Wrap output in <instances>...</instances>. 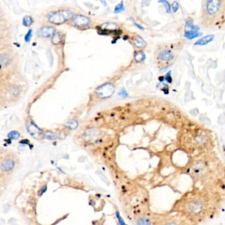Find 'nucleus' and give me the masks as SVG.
Returning a JSON list of instances; mask_svg holds the SVG:
<instances>
[{
	"instance_id": "obj_1",
	"label": "nucleus",
	"mask_w": 225,
	"mask_h": 225,
	"mask_svg": "<svg viewBox=\"0 0 225 225\" xmlns=\"http://www.w3.org/2000/svg\"><path fill=\"white\" fill-rule=\"evenodd\" d=\"M222 202L223 197L220 193L195 186L182 194L170 211L199 225L215 218L221 209Z\"/></svg>"
},
{
	"instance_id": "obj_2",
	"label": "nucleus",
	"mask_w": 225,
	"mask_h": 225,
	"mask_svg": "<svg viewBox=\"0 0 225 225\" xmlns=\"http://www.w3.org/2000/svg\"><path fill=\"white\" fill-rule=\"evenodd\" d=\"M186 174L197 185L220 193H225V164L211 157H195L185 166Z\"/></svg>"
},
{
	"instance_id": "obj_3",
	"label": "nucleus",
	"mask_w": 225,
	"mask_h": 225,
	"mask_svg": "<svg viewBox=\"0 0 225 225\" xmlns=\"http://www.w3.org/2000/svg\"><path fill=\"white\" fill-rule=\"evenodd\" d=\"M154 225H195L188 220L170 211L156 214Z\"/></svg>"
},
{
	"instance_id": "obj_4",
	"label": "nucleus",
	"mask_w": 225,
	"mask_h": 225,
	"mask_svg": "<svg viewBox=\"0 0 225 225\" xmlns=\"http://www.w3.org/2000/svg\"><path fill=\"white\" fill-rule=\"evenodd\" d=\"M73 13L69 10H59L58 11L51 12L48 15L49 21L54 24H61L67 20L71 19Z\"/></svg>"
},
{
	"instance_id": "obj_5",
	"label": "nucleus",
	"mask_w": 225,
	"mask_h": 225,
	"mask_svg": "<svg viewBox=\"0 0 225 225\" xmlns=\"http://www.w3.org/2000/svg\"><path fill=\"white\" fill-rule=\"evenodd\" d=\"M114 87L113 84L107 83L98 87L95 90V93L98 98H105L110 97L113 94Z\"/></svg>"
},
{
	"instance_id": "obj_6",
	"label": "nucleus",
	"mask_w": 225,
	"mask_h": 225,
	"mask_svg": "<svg viewBox=\"0 0 225 225\" xmlns=\"http://www.w3.org/2000/svg\"><path fill=\"white\" fill-rule=\"evenodd\" d=\"M26 128L30 135H32L35 139H41L44 136H45V134L43 133V131L33 122L28 123L26 125Z\"/></svg>"
},
{
	"instance_id": "obj_7",
	"label": "nucleus",
	"mask_w": 225,
	"mask_h": 225,
	"mask_svg": "<svg viewBox=\"0 0 225 225\" xmlns=\"http://www.w3.org/2000/svg\"><path fill=\"white\" fill-rule=\"evenodd\" d=\"M73 23L78 27H85L90 23V20L83 15H77L73 19Z\"/></svg>"
},
{
	"instance_id": "obj_8",
	"label": "nucleus",
	"mask_w": 225,
	"mask_h": 225,
	"mask_svg": "<svg viewBox=\"0 0 225 225\" xmlns=\"http://www.w3.org/2000/svg\"><path fill=\"white\" fill-rule=\"evenodd\" d=\"M221 2L217 0H211L209 1L207 3V11L209 14L213 15L218 12L220 7Z\"/></svg>"
},
{
	"instance_id": "obj_9",
	"label": "nucleus",
	"mask_w": 225,
	"mask_h": 225,
	"mask_svg": "<svg viewBox=\"0 0 225 225\" xmlns=\"http://www.w3.org/2000/svg\"><path fill=\"white\" fill-rule=\"evenodd\" d=\"M15 166V162L11 158H5L1 162V170L3 172H9L14 168Z\"/></svg>"
},
{
	"instance_id": "obj_10",
	"label": "nucleus",
	"mask_w": 225,
	"mask_h": 225,
	"mask_svg": "<svg viewBox=\"0 0 225 225\" xmlns=\"http://www.w3.org/2000/svg\"><path fill=\"white\" fill-rule=\"evenodd\" d=\"M38 34L44 38L53 36L55 34V28L51 26H45L40 29Z\"/></svg>"
},
{
	"instance_id": "obj_11",
	"label": "nucleus",
	"mask_w": 225,
	"mask_h": 225,
	"mask_svg": "<svg viewBox=\"0 0 225 225\" xmlns=\"http://www.w3.org/2000/svg\"><path fill=\"white\" fill-rule=\"evenodd\" d=\"M160 59L162 61H170L174 58L173 53L168 50H163L159 53L158 55Z\"/></svg>"
},
{
	"instance_id": "obj_12",
	"label": "nucleus",
	"mask_w": 225,
	"mask_h": 225,
	"mask_svg": "<svg viewBox=\"0 0 225 225\" xmlns=\"http://www.w3.org/2000/svg\"><path fill=\"white\" fill-rule=\"evenodd\" d=\"M214 37L215 36H214V35L213 34L207 35V36L203 37V38L198 40L195 43V45H199V46L206 45L209 42H211V41L213 40Z\"/></svg>"
},
{
	"instance_id": "obj_13",
	"label": "nucleus",
	"mask_w": 225,
	"mask_h": 225,
	"mask_svg": "<svg viewBox=\"0 0 225 225\" xmlns=\"http://www.w3.org/2000/svg\"><path fill=\"white\" fill-rule=\"evenodd\" d=\"M202 33H199L197 30H186L184 33V36L188 39H193L196 37L201 36Z\"/></svg>"
},
{
	"instance_id": "obj_14",
	"label": "nucleus",
	"mask_w": 225,
	"mask_h": 225,
	"mask_svg": "<svg viewBox=\"0 0 225 225\" xmlns=\"http://www.w3.org/2000/svg\"><path fill=\"white\" fill-rule=\"evenodd\" d=\"M133 43L136 47L139 48H143L146 46V42L141 36H136L133 39Z\"/></svg>"
},
{
	"instance_id": "obj_15",
	"label": "nucleus",
	"mask_w": 225,
	"mask_h": 225,
	"mask_svg": "<svg viewBox=\"0 0 225 225\" xmlns=\"http://www.w3.org/2000/svg\"><path fill=\"white\" fill-rule=\"evenodd\" d=\"M101 28L103 30H115L118 28V25L116 24L112 23H106L102 25Z\"/></svg>"
},
{
	"instance_id": "obj_16",
	"label": "nucleus",
	"mask_w": 225,
	"mask_h": 225,
	"mask_svg": "<svg viewBox=\"0 0 225 225\" xmlns=\"http://www.w3.org/2000/svg\"><path fill=\"white\" fill-rule=\"evenodd\" d=\"M65 126L70 129H76L78 126V122L75 120H70L65 123Z\"/></svg>"
},
{
	"instance_id": "obj_17",
	"label": "nucleus",
	"mask_w": 225,
	"mask_h": 225,
	"mask_svg": "<svg viewBox=\"0 0 225 225\" xmlns=\"http://www.w3.org/2000/svg\"><path fill=\"white\" fill-rule=\"evenodd\" d=\"M145 54L143 52H138L135 53V54L134 55V58L137 62H142L145 59Z\"/></svg>"
},
{
	"instance_id": "obj_18",
	"label": "nucleus",
	"mask_w": 225,
	"mask_h": 225,
	"mask_svg": "<svg viewBox=\"0 0 225 225\" xmlns=\"http://www.w3.org/2000/svg\"><path fill=\"white\" fill-rule=\"evenodd\" d=\"M0 59H1V67H3V66H7L9 64V63L10 59L5 54H1V58H0Z\"/></svg>"
},
{
	"instance_id": "obj_19",
	"label": "nucleus",
	"mask_w": 225,
	"mask_h": 225,
	"mask_svg": "<svg viewBox=\"0 0 225 225\" xmlns=\"http://www.w3.org/2000/svg\"><path fill=\"white\" fill-rule=\"evenodd\" d=\"M7 137L9 139H10L16 140V139H18L20 137V133L17 131H11L10 133L8 134Z\"/></svg>"
},
{
	"instance_id": "obj_20",
	"label": "nucleus",
	"mask_w": 225,
	"mask_h": 225,
	"mask_svg": "<svg viewBox=\"0 0 225 225\" xmlns=\"http://www.w3.org/2000/svg\"><path fill=\"white\" fill-rule=\"evenodd\" d=\"M61 38H62V36L60 33H55V34L52 36V43L58 44L61 40Z\"/></svg>"
},
{
	"instance_id": "obj_21",
	"label": "nucleus",
	"mask_w": 225,
	"mask_h": 225,
	"mask_svg": "<svg viewBox=\"0 0 225 225\" xmlns=\"http://www.w3.org/2000/svg\"><path fill=\"white\" fill-rule=\"evenodd\" d=\"M23 23L25 26H30L32 23V19L30 16H25L23 19Z\"/></svg>"
},
{
	"instance_id": "obj_22",
	"label": "nucleus",
	"mask_w": 225,
	"mask_h": 225,
	"mask_svg": "<svg viewBox=\"0 0 225 225\" xmlns=\"http://www.w3.org/2000/svg\"><path fill=\"white\" fill-rule=\"evenodd\" d=\"M116 218L118 220V222H119V225H127L125 223L124 220H123V218L122 216L120 215V213H119V211H116Z\"/></svg>"
},
{
	"instance_id": "obj_23",
	"label": "nucleus",
	"mask_w": 225,
	"mask_h": 225,
	"mask_svg": "<svg viewBox=\"0 0 225 225\" xmlns=\"http://www.w3.org/2000/svg\"><path fill=\"white\" fill-rule=\"evenodd\" d=\"M124 9V5H123V2L122 1L120 2L118 5H117L115 7V9H114V12L115 13H119L120 11H122Z\"/></svg>"
},
{
	"instance_id": "obj_24",
	"label": "nucleus",
	"mask_w": 225,
	"mask_h": 225,
	"mask_svg": "<svg viewBox=\"0 0 225 225\" xmlns=\"http://www.w3.org/2000/svg\"><path fill=\"white\" fill-rule=\"evenodd\" d=\"M45 137L48 139H54L57 137V135L55 133H53V132H48V133H45Z\"/></svg>"
},
{
	"instance_id": "obj_25",
	"label": "nucleus",
	"mask_w": 225,
	"mask_h": 225,
	"mask_svg": "<svg viewBox=\"0 0 225 225\" xmlns=\"http://www.w3.org/2000/svg\"><path fill=\"white\" fill-rule=\"evenodd\" d=\"M159 3H164V7H165V8H166L167 13H170L171 6H170V3H168V1H159Z\"/></svg>"
},
{
	"instance_id": "obj_26",
	"label": "nucleus",
	"mask_w": 225,
	"mask_h": 225,
	"mask_svg": "<svg viewBox=\"0 0 225 225\" xmlns=\"http://www.w3.org/2000/svg\"><path fill=\"white\" fill-rule=\"evenodd\" d=\"M47 185L46 184H45L44 186L43 187H42L40 189H39V191H38V195L40 196H40H42L43 195L44 193L46 191H47Z\"/></svg>"
},
{
	"instance_id": "obj_27",
	"label": "nucleus",
	"mask_w": 225,
	"mask_h": 225,
	"mask_svg": "<svg viewBox=\"0 0 225 225\" xmlns=\"http://www.w3.org/2000/svg\"><path fill=\"white\" fill-rule=\"evenodd\" d=\"M170 73L171 71H169L168 73H167L166 75H165V80L169 83H172V78Z\"/></svg>"
},
{
	"instance_id": "obj_28",
	"label": "nucleus",
	"mask_w": 225,
	"mask_h": 225,
	"mask_svg": "<svg viewBox=\"0 0 225 225\" xmlns=\"http://www.w3.org/2000/svg\"><path fill=\"white\" fill-rule=\"evenodd\" d=\"M172 8L173 11L175 13L178 10V8H179V4L177 1H174L172 4Z\"/></svg>"
},
{
	"instance_id": "obj_29",
	"label": "nucleus",
	"mask_w": 225,
	"mask_h": 225,
	"mask_svg": "<svg viewBox=\"0 0 225 225\" xmlns=\"http://www.w3.org/2000/svg\"><path fill=\"white\" fill-rule=\"evenodd\" d=\"M32 29H30L29 30H28V32H27V34H26L25 38V40L26 42H30V37H31V36H32Z\"/></svg>"
},
{
	"instance_id": "obj_30",
	"label": "nucleus",
	"mask_w": 225,
	"mask_h": 225,
	"mask_svg": "<svg viewBox=\"0 0 225 225\" xmlns=\"http://www.w3.org/2000/svg\"><path fill=\"white\" fill-rule=\"evenodd\" d=\"M19 91V89L17 86H13V87H11V93H13V94H14V95L18 94Z\"/></svg>"
},
{
	"instance_id": "obj_31",
	"label": "nucleus",
	"mask_w": 225,
	"mask_h": 225,
	"mask_svg": "<svg viewBox=\"0 0 225 225\" xmlns=\"http://www.w3.org/2000/svg\"><path fill=\"white\" fill-rule=\"evenodd\" d=\"M119 95L123 96H127V93L124 89H122V90H120V92H119Z\"/></svg>"
},
{
	"instance_id": "obj_32",
	"label": "nucleus",
	"mask_w": 225,
	"mask_h": 225,
	"mask_svg": "<svg viewBox=\"0 0 225 225\" xmlns=\"http://www.w3.org/2000/svg\"><path fill=\"white\" fill-rule=\"evenodd\" d=\"M134 25H136V26H137V27H138L139 28H140L141 30H143V29H144V28H143L141 26L139 25H138V24H137L136 23H134Z\"/></svg>"
}]
</instances>
